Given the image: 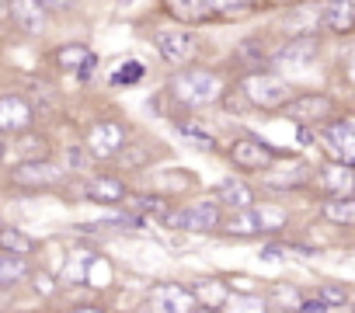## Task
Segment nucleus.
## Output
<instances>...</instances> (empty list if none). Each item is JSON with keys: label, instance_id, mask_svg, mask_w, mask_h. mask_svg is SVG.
I'll return each instance as SVG.
<instances>
[{"label": "nucleus", "instance_id": "nucleus-1", "mask_svg": "<svg viewBox=\"0 0 355 313\" xmlns=\"http://www.w3.org/2000/svg\"><path fill=\"white\" fill-rule=\"evenodd\" d=\"M227 87H230V80H227L223 70L202 66V63H189V66L171 73V80L164 84V94L182 105V111H192V108L220 105V98H223Z\"/></svg>", "mask_w": 355, "mask_h": 313}, {"label": "nucleus", "instance_id": "nucleus-2", "mask_svg": "<svg viewBox=\"0 0 355 313\" xmlns=\"http://www.w3.org/2000/svg\"><path fill=\"white\" fill-rule=\"evenodd\" d=\"M150 46H153V53L160 56L164 66L182 70V66H189V63L199 60L202 39H199L196 28H185L182 25V28H157V32H150Z\"/></svg>", "mask_w": 355, "mask_h": 313}, {"label": "nucleus", "instance_id": "nucleus-3", "mask_svg": "<svg viewBox=\"0 0 355 313\" xmlns=\"http://www.w3.org/2000/svg\"><path fill=\"white\" fill-rule=\"evenodd\" d=\"M70 171L63 164H56L53 156H32V161H18L11 171H8V181L11 188L18 192H49V188H60L67 185Z\"/></svg>", "mask_w": 355, "mask_h": 313}, {"label": "nucleus", "instance_id": "nucleus-4", "mask_svg": "<svg viewBox=\"0 0 355 313\" xmlns=\"http://www.w3.org/2000/svg\"><path fill=\"white\" fill-rule=\"evenodd\" d=\"M237 87L244 91L248 105L251 108H261V111H279L289 98H293V87L289 80H282L275 70H248Z\"/></svg>", "mask_w": 355, "mask_h": 313}, {"label": "nucleus", "instance_id": "nucleus-5", "mask_svg": "<svg viewBox=\"0 0 355 313\" xmlns=\"http://www.w3.org/2000/svg\"><path fill=\"white\" fill-rule=\"evenodd\" d=\"M227 156H230V164H234L237 171H244V175H261V171H268V168L279 161V150L268 146L261 136L244 132V136H237V139L230 143Z\"/></svg>", "mask_w": 355, "mask_h": 313}, {"label": "nucleus", "instance_id": "nucleus-6", "mask_svg": "<svg viewBox=\"0 0 355 313\" xmlns=\"http://www.w3.org/2000/svg\"><path fill=\"white\" fill-rule=\"evenodd\" d=\"M286 223L282 209H272V206H248V209H237L230 220H223V233L230 237H261V233H275L279 226Z\"/></svg>", "mask_w": 355, "mask_h": 313}, {"label": "nucleus", "instance_id": "nucleus-7", "mask_svg": "<svg viewBox=\"0 0 355 313\" xmlns=\"http://www.w3.org/2000/svg\"><path fill=\"white\" fill-rule=\"evenodd\" d=\"M164 226L171 230H185V233H213L223 226V209L216 202H192L182 209H171L164 216Z\"/></svg>", "mask_w": 355, "mask_h": 313}, {"label": "nucleus", "instance_id": "nucleus-8", "mask_svg": "<svg viewBox=\"0 0 355 313\" xmlns=\"http://www.w3.org/2000/svg\"><path fill=\"white\" fill-rule=\"evenodd\" d=\"M129 143V132H125V125L119 122V118H98L91 129H87V136H84V150L94 156V161H115V153L122 150Z\"/></svg>", "mask_w": 355, "mask_h": 313}, {"label": "nucleus", "instance_id": "nucleus-9", "mask_svg": "<svg viewBox=\"0 0 355 313\" xmlns=\"http://www.w3.org/2000/svg\"><path fill=\"white\" fill-rule=\"evenodd\" d=\"M8 18L25 39H42L53 25V15L42 0H8Z\"/></svg>", "mask_w": 355, "mask_h": 313}, {"label": "nucleus", "instance_id": "nucleus-10", "mask_svg": "<svg viewBox=\"0 0 355 313\" xmlns=\"http://www.w3.org/2000/svg\"><path fill=\"white\" fill-rule=\"evenodd\" d=\"M146 313H192L199 303L192 296L189 285H178V282H164V285H153L150 296H146Z\"/></svg>", "mask_w": 355, "mask_h": 313}, {"label": "nucleus", "instance_id": "nucleus-11", "mask_svg": "<svg viewBox=\"0 0 355 313\" xmlns=\"http://www.w3.org/2000/svg\"><path fill=\"white\" fill-rule=\"evenodd\" d=\"M160 11H164L171 21L185 25V28H202V25L220 21L213 0H160Z\"/></svg>", "mask_w": 355, "mask_h": 313}, {"label": "nucleus", "instance_id": "nucleus-12", "mask_svg": "<svg viewBox=\"0 0 355 313\" xmlns=\"http://www.w3.org/2000/svg\"><path fill=\"white\" fill-rule=\"evenodd\" d=\"M35 125V105L25 94H0V132L18 136Z\"/></svg>", "mask_w": 355, "mask_h": 313}, {"label": "nucleus", "instance_id": "nucleus-13", "mask_svg": "<svg viewBox=\"0 0 355 313\" xmlns=\"http://www.w3.org/2000/svg\"><path fill=\"white\" fill-rule=\"evenodd\" d=\"M317 35L313 32H303V35H293L275 56H268V63L272 66H279V70H303V66H310L313 60H317Z\"/></svg>", "mask_w": 355, "mask_h": 313}, {"label": "nucleus", "instance_id": "nucleus-14", "mask_svg": "<svg viewBox=\"0 0 355 313\" xmlns=\"http://www.w3.org/2000/svg\"><path fill=\"white\" fill-rule=\"evenodd\" d=\"M279 111L289 115V118H296L300 125H313V122H327L331 118L334 101L327 94H293Z\"/></svg>", "mask_w": 355, "mask_h": 313}, {"label": "nucleus", "instance_id": "nucleus-15", "mask_svg": "<svg viewBox=\"0 0 355 313\" xmlns=\"http://www.w3.org/2000/svg\"><path fill=\"white\" fill-rule=\"evenodd\" d=\"M53 63H56V70H63V73H73V77L87 80V77L94 73V66H98V56H94V49H91V46L63 42V46H56V49H53Z\"/></svg>", "mask_w": 355, "mask_h": 313}, {"label": "nucleus", "instance_id": "nucleus-16", "mask_svg": "<svg viewBox=\"0 0 355 313\" xmlns=\"http://www.w3.org/2000/svg\"><path fill=\"white\" fill-rule=\"evenodd\" d=\"M317 21H320V28H327L334 35L355 32V0H320Z\"/></svg>", "mask_w": 355, "mask_h": 313}, {"label": "nucleus", "instance_id": "nucleus-17", "mask_svg": "<svg viewBox=\"0 0 355 313\" xmlns=\"http://www.w3.org/2000/svg\"><path fill=\"white\" fill-rule=\"evenodd\" d=\"M324 146L334 161L355 168V122H327L324 129Z\"/></svg>", "mask_w": 355, "mask_h": 313}, {"label": "nucleus", "instance_id": "nucleus-18", "mask_svg": "<svg viewBox=\"0 0 355 313\" xmlns=\"http://www.w3.org/2000/svg\"><path fill=\"white\" fill-rule=\"evenodd\" d=\"M84 199L98 202V206H125L129 199V188L119 175H98L84 185Z\"/></svg>", "mask_w": 355, "mask_h": 313}, {"label": "nucleus", "instance_id": "nucleus-19", "mask_svg": "<svg viewBox=\"0 0 355 313\" xmlns=\"http://www.w3.org/2000/svg\"><path fill=\"white\" fill-rule=\"evenodd\" d=\"M317 185H320L327 195H334V199H348V195L355 192V171H352L348 164H341V161H331L327 168H320Z\"/></svg>", "mask_w": 355, "mask_h": 313}, {"label": "nucleus", "instance_id": "nucleus-20", "mask_svg": "<svg viewBox=\"0 0 355 313\" xmlns=\"http://www.w3.org/2000/svg\"><path fill=\"white\" fill-rule=\"evenodd\" d=\"M213 202L220 206V209H248V206H254V192H251V185L248 181H241V178H223L216 188H213Z\"/></svg>", "mask_w": 355, "mask_h": 313}, {"label": "nucleus", "instance_id": "nucleus-21", "mask_svg": "<svg viewBox=\"0 0 355 313\" xmlns=\"http://www.w3.org/2000/svg\"><path fill=\"white\" fill-rule=\"evenodd\" d=\"M171 122H174V132L182 136L189 146H196V150H202V153H216V150H220L216 136H213L199 118H171Z\"/></svg>", "mask_w": 355, "mask_h": 313}, {"label": "nucleus", "instance_id": "nucleus-22", "mask_svg": "<svg viewBox=\"0 0 355 313\" xmlns=\"http://www.w3.org/2000/svg\"><path fill=\"white\" fill-rule=\"evenodd\" d=\"M153 164V150L143 143V139H129L119 153H115V168L119 171H143V168H150Z\"/></svg>", "mask_w": 355, "mask_h": 313}, {"label": "nucleus", "instance_id": "nucleus-23", "mask_svg": "<svg viewBox=\"0 0 355 313\" xmlns=\"http://www.w3.org/2000/svg\"><path fill=\"white\" fill-rule=\"evenodd\" d=\"M189 289H192L196 303L206 306V310H220V306L227 303V296H230V289H227L223 278H202V282H196V285H189Z\"/></svg>", "mask_w": 355, "mask_h": 313}, {"label": "nucleus", "instance_id": "nucleus-24", "mask_svg": "<svg viewBox=\"0 0 355 313\" xmlns=\"http://www.w3.org/2000/svg\"><path fill=\"white\" fill-rule=\"evenodd\" d=\"M35 240L18 230V226H0V254H15V258H32L35 254Z\"/></svg>", "mask_w": 355, "mask_h": 313}, {"label": "nucleus", "instance_id": "nucleus-25", "mask_svg": "<svg viewBox=\"0 0 355 313\" xmlns=\"http://www.w3.org/2000/svg\"><path fill=\"white\" fill-rule=\"evenodd\" d=\"M32 278L28 258H15V254H0V289H11Z\"/></svg>", "mask_w": 355, "mask_h": 313}, {"label": "nucleus", "instance_id": "nucleus-26", "mask_svg": "<svg viewBox=\"0 0 355 313\" xmlns=\"http://www.w3.org/2000/svg\"><path fill=\"white\" fill-rule=\"evenodd\" d=\"M143 77H146V66H143L136 56H125V60L108 73V84H112V87H136Z\"/></svg>", "mask_w": 355, "mask_h": 313}, {"label": "nucleus", "instance_id": "nucleus-27", "mask_svg": "<svg viewBox=\"0 0 355 313\" xmlns=\"http://www.w3.org/2000/svg\"><path fill=\"white\" fill-rule=\"evenodd\" d=\"M125 202H129L132 216H139V220L153 216V220H160V223H164V216L171 213V206H167V199H164V195H136V199H125Z\"/></svg>", "mask_w": 355, "mask_h": 313}, {"label": "nucleus", "instance_id": "nucleus-28", "mask_svg": "<svg viewBox=\"0 0 355 313\" xmlns=\"http://www.w3.org/2000/svg\"><path fill=\"white\" fill-rule=\"evenodd\" d=\"M324 220L327 223H338V226H355V195L348 199H331L324 206Z\"/></svg>", "mask_w": 355, "mask_h": 313}, {"label": "nucleus", "instance_id": "nucleus-29", "mask_svg": "<svg viewBox=\"0 0 355 313\" xmlns=\"http://www.w3.org/2000/svg\"><path fill=\"white\" fill-rule=\"evenodd\" d=\"M157 185L164 188V195H182V192L196 188V175H185V171H164V175H157Z\"/></svg>", "mask_w": 355, "mask_h": 313}, {"label": "nucleus", "instance_id": "nucleus-30", "mask_svg": "<svg viewBox=\"0 0 355 313\" xmlns=\"http://www.w3.org/2000/svg\"><path fill=\"white\" fill-rule=\"evenodd\" d=\"M213 4H216L220 21H230V18H244V15L258 11L261 0H213Z\"/></svg>", "mask_w": 355, "mask_h": 313}, {"label": "nucleus", "instance_id": "nucleus-31", "mask_svg": "<svg viewBox=\"0 0 355 313\" xmlns=\"http://www.w3.org/2000/svg\"><path fill=\"white\" fill-rule=\"evenodd\" d=\"M220 313H265V303L258 296H227Z\"/></svg>", "mask_w": 355, "mask_h": 313}, {"label": "nucleus", "instance_id": "nucleus-32", "mask_svg": "<svg viewBox=\"0 0 355 313\" xmlns=\"http://www.w3.org/2000/svg\"><path fill=\"white\" fill-rule=\"evenodd\" d=\"M272 299H275V306H286V310H300V303H303V296L293 285H286V282L272 289Z\"/></svg>", "mask_w": 355, "mask_h": 313}, {"label": "nucleus", "instance_id": "nucleus-33", "mask_svg": "<svg viewBox=\"0 0 355 313\" xmlns=\"http://www.w3.org/2000/svg\"><path fill=\"white\" fill-rule=\"evenodd\" d=\"M317 299H324L327 306H338V303H345V289H338V285H324Z\"/></svg>", "mask_w": 355, "mask_h": 313}, {"label": "nucleus", "instance_id": "nucleus-34", "mask_svg": "<svg viewBox=\"0 0 355 313\" xmlns=\"http://www.w3.org/2000/svg\"><path fill=\"white\" fill-rule=\"evenodd\" d=\"M42 4H46L49 15H67V11L77 8V0H42Z\"/></svg>", "mask_w": 355, "mask_h": 313}, {"label": "nucleus", "instance_id": "nucleus-35", "mask_svg": "<svg viewBox=\"0 0 355 313\" xmlns=\"http://www.w3.org/2000/svg\"><path fill=\"white\" fill-rule=\"evenodd\" d=\"M327 310H331V306H327L324 299H303L296 313H327Z\"/></svg>", "mask_w": 355, "mask_h": 313}, {"label": "nucleus", "instance_id": "nucleus-36", "mask_svg": "<svg viewBox=\"0 0 355 313\" xmlns=\"http://www.w3.org/2000/svg\"><path fill=\"white\" fill-rule=\"evenodd\" d=\"M70 313H105L101 306H91V303H84V306H70Z\"/></svg>", "mask_w": 355, "mask_h": 313}, {"label": "nucleus", "instance_id": "nucleus-37", "mask_svg": "<svg viewBox=\"0 0 355 313\" xmlns=\"http://www.w3.org/2000/svg\"><path fill=\"white\" fill-rule=\"evenodd\" d=\"M345 73H348V80H352V84H355V53H352V56H348V66H345Z\"/></svg>", "mask_w": 355, "mask_h": 313}, {"label": "nucleus", "instance_id": "nucleus-38", "mask_svg": "<svg viewBox=\"0 0 355 313\" xmlns=\"http://www.w3.org/2000/svg\"><path fill=\"white\" fill-rule=\"evenodd\" d=\"M265 4H300V0H265Z\"/></svg>", "mask_w": 355, "mask_h": 313}, {"label": "nucleus", "instance_id": "nucleus-39", "mask_svg": "<svg viewBox=\"0 0 355 313\" xmlns=\"http://www.w3.org/2000/svg\"><path fill=\"white\" fill-rule=\"evenodd\" d=\"M192 313H220V310H206V306H196Z\"/></svg>", "mask_w": 355, "mask_h": 313}, {"label": "nucleus", "instance_id": "nucleus-40", "mask_svg": "<svg viewBox=\"0 0 355 313\" xmlns=\"http://www.w3.org/2000/svg\"><path fill=\"white\" fill-rule=\"evenodd\" d=\"M8 150V139H4V132H0V153H4Z\"/></svg>", "mask_w": 355, "mask_h": 313}, {"label": "nucleus", "instance_id": "nucleus-41", "mask_svg": "<svg viewBox=\"0 0 355 313\" xmlns=\"http://www.w3.org/2000/svg\"><path fill=\"white\" fill-rule=\"evenodd\" d=\"M0 15H8V0H0Z\"/></svg>", "mask_w": 355, "mask_h": 313}, {"label": "nucleus", "instance_id": "nucleus-42", "mask_svg": "<svg viewBox=\"0 0 355 313\" xmlns=\"http://www.w3.org/2000/svg\"><path fill=\"white\" fill-rule=\"evenodd\" d=\"M119 4H132V0H119Z\"/></svg>", "mask_w": 355, "mask_h": 313}, {"label": "nucleus", "instance_id": "nucleus-43", "mask_svg": "<svg viewBox=\"0 0 355 313\" xmlns=\"http://www.w3.org/2000/svg\"><path fill=\"white\" fill-rule=\"evenodd\" d=\"M0 226H4V223H0Z\"/></svg>", "mask_w": 355, "mask_h": 313}]
</instances>
